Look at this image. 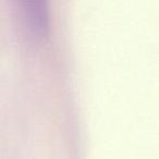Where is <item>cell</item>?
<instances>
[{
	"instance_id": "cell-1",
	"label": "cell",
	"mask_w": 159,
	"mask_h": 159,
	"mask_svg": "<svg viewBox=\"0 0 159 159\" xmlns=\"http://www.w3.org/2000/svg\"><path fill=\"white\" fill-rule=\"evenodd\" d=\"M23 24L32 36L39 39L47 35L49 27L48 3L45 1H23L20 3Z\"/></svg>"
}]
</instances>
